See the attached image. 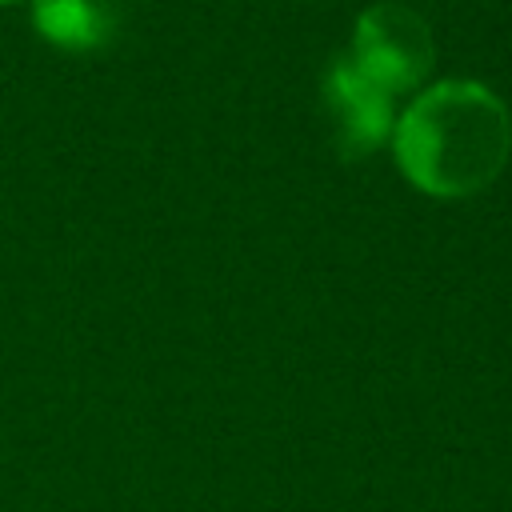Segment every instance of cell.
Wrapping results in <instances>:
<instances>
[{"label":"cell","mask_w":512,"mask_h":512,"mask_svg":"<svg viewBox=\"0 0 512 512\" xmlns=\"http://www.w3.org/2000/svg\"><path fill=\"white\" fill-rule=\"evenodd\" d=\"M388 144L412 188L436 200H464L504 172L512 116L480 80H436L396 116Z\"/></svg>","instance_id":"6da1fadb"},{"label":"cell","mask_w":512,"mask_h":512,"mask_svg":"<svg viewBox=\"0 0 512 512\" xmlns=\"http://www.w3.org/2000/svg\"><path fill=\"white\" fill-rule=\"evenodd\" d=\"M344 56L388 96H404L428 80V72L436 64V44H432V28L420 12H412L408 4H396V0H384L356 16L352 48Z\"/></svg>","instance_id":"7a4b0ae2"},{"label":"cell","mask_w":512,"mask_h":512,"mask_svg":"<svg viewBox=\"0 0 512 512\" xmlns=\"http://www.w3.org/2000/svg\"><path fill=\"white\" fill-rule=\"evenodd\" d=\"M324 96V112L332 120V136L336 148L356 160L376 152L380 144L392 140L396 128V96H388L380 84H372L348 56H336L324 72L320 84Z\"/></svg>","instance_id":"3957f363"},{"label":"cell","mask_w":512,"mask_h":512,"mask_svg":"<svg viewBox=\"0 0 512 512\" xmlns=\"http://www.w3.org/2000/svg\"><path fill=\"white\" fill-rule=\"evenodd\" d=\"M36 32L60 52H96L116 36L112 0H36Z\"/></svg>","instance_id":"277c9868"},{"label":"cell","mask_w":512,"mask_h":512,"mask_svg":"<svg viewBox=\"0 0 512 512\" xmlns=\"http://www.w3.org/2000/svg\"><path fill=\"white\" fill-rule=\"evenodd\" d=\"M0 4H12V0H0Z\"/></svg>","instance_id":"5b68a950"}]
</instances>
